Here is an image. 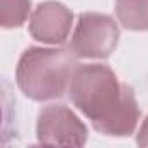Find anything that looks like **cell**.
<instances>
[{
    "mask_svg": "<svg viewBox=\"0 0 148 148\" xmlns=\"http://www.w3.org/2000/svg\"><path fill=\"white\" fill-rule=\"evenodd\" d=\"M70 99L106 136H131L139 120L134 91L106 64H79L70 79Z\"/></svg>",
    "mask_w": 148,
    "mask_h": 148,
    "instance_id": "obj_1",
    "label": "cell"
},
{
    "mask_svg": "<svg viewBox=\"0 0 148 148\" xmlns=\"http://www.w3.org/2000/svg\"><path fill=\"white\" fill-rule=\"evenodd\" d=\"M73 59L75 54L71 49L28 47L18 61L16 82L30 99H58L68 89Z\"/></svg>",
    "mask_w": 148,
    "mask_h": 148,
    "instance_id": "obj_2",
    "label": "cell"
},
{
    "mask_svg": "<svg viewBox=\"0 0 148 148\" xmlns=\"http://www.w3.org/2000/svg\"><path fill=\"white\" fill-rule=\"evenodd\" d=\"M119 26L115 19L101 12H84L73 30L70 49L75 58L105 59L119 44Z\"/></svg>",
    "mask_w": 148,
    "mask_h": 148,
    "instance_id": "obj_3",
    "label": "cell"
},
{
    "mask_svg": "<svg viewBox=\"0 0 148 148\" xmlns=\"http://www.w3.org/2000/svg\"><path fill=\"white\" fill-rule=\"evenodd\" d=\"M37 139L44 145L84 146L87 127L66 105H49L38 113Z\"/></svg>",
    "mask_w": 148,
    "mask_h": 148,
    "instance_id": "obj_4",
    "label": "cell"
},
{
    "mask_svg": "<svg viewBox=\"0 0 148 148\" xmlns=\"http://www.w3.org/2000/svg\"><path fill=\"white\" fill-rule=\"evenodd\" d=\"M73 25V12L54 0L42 2L30 16V33L44 44H64Z\"/></svg>",
    "mask_w": 148,
    "mask_h": 148,
    "instance_id": "obj_5",
    "label": "cell"
},
{
    "mask_svg": "<svg viewBox=\"0 0 148 148\" xmlns=\"http://www.w3.org/2000/svg\"><path fill=\"white\" fill-rule=\"evenodd\" d=\"M115 12L124 28L148 32V0H117Z\"/></svg>",
    "mask_w": 148,
    "mask_h": 148,
    "instance_id": "obj_6",
    "label": "cell"
},
{
    "mask_svg": "<svg viewBox=\"0 0 148 148\" xmlns=\"http://www.w3.org/2000/svg\"><path fill=\"white\" fill-rule=\"evenodd\" d=\"M30 0H0V25L4 28H19L28 19Z\"/></svg>",
    "mask_w": 148,
    "mask_h": 148,
    "instance_id": "obj_7",
    "label": "cell"
},
{
    "mask_svg": "<svg viewBox=\"0 0 148 148\" xmlns=\"http://www.w3.org/2000/svg\"><path fill=\"white\" fill-rule=\"evenodd\" d=\"M136 143L139 146H148V117L143 120V124L139 127V132L136 136Z\"/></svg>",
    "mask_w": 148,
    "mask_h": 148,
    "instance_id": "obj_8",
    "label": "cell"
}]
</instances>
